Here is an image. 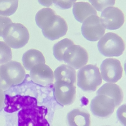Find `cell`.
<instances>
[{"mask_svg": "<svg viewBox=\"0 0 126 126\" xmlns=\"http://www.w3.org/2000/svg\"><path fill=\"white\" fill-rule=\"evenodd\" d=\"M41 29L45 37L54 41L66 35L68 30V25L63 17L56 14L50 17Z\"/></svg>", "mask_w": 126, "mask_h": 126, "instance_id": "8992f818", "label": "cell"}, {"mask_svg": "<svg viewBox=\"0 0 126 126\" xmlns=\"http://www.w3.org/2000/svg\"><path fill=\"white\" fill-rule=\"evenodd\" d=\"M0 75L10 87L22 83L26 76L23 67L19 62L10 61L0 66Z\"/></svg>", "mask_w": 126, "mask_h": 126, "instance_id": "5b68a950", "label": "cell"}, {"mask_svg": "<svg viewBox=\"0 0 126 126\" xmlns=\"http://www.w3.org/2000/svg\"><path fill=\"white\" fill-rule=\"evenodd\" d=\"M100 19L105 29L109 30H115L120 29L123 25L125 16L119 8L109 7L102 12Z\"/></svg>", "mask_w": 126, "mask_h": 126, "instance_id": "7c38bea8", "label": "cell"}, {"mask_svg": "<svg viewBox=\"0 0 126 126\" xmlns=\"http://www.w3.org/2000/svg\"><path fill=\"white\" fill-rule=\"evenodd\" d=\"M102 82L99 68L96 65L88 64L78 72L77 84L84 92H95Z\"/></svg>", "mask_w": 126, "mask_h": 126, "instance_id": "3957f363", "label": "cell"}, {"mask_svg": "<svg viewBox=\"0 0 126 126\" xmlns=\"http://www.w3.org/2000/svg\"><path fill=\"white\" fill-rule=\"evenodd\" d=\"M117 117L120 122L126 126V105H122L118 110L117 112Z\"/></svg>", "mask_w": 126, "mask_h": 126, "instance_id": "484cf974", "label": "cell"}, {"mask_svg": "<svg viewBox=\"0 0 126 126\" xmlns=\"http://www.w3.org/2000/svg\"><path fill=\"white\" fill-rule=\"evenodd\" d=\"M18 3V0H0V16L6 17L13 15Z\"/></svg>", "mask_w": 126, "mask_h": 126, "instance_id": "44dd1931", "label": "cell"}, {"mask_svg": "<svg viewBox=\"0 0 126 126\" xmlns=\"http://www.w3.org/2000/svg\"><path fill=\"white\" fill-rule=\"evenodd\" d=\"M97 11L102 12L106 8L115 4L116 0H89Z\"/></svg>", "mask_w": 126, "mask_h": 126, "instance_id": "cb8c5ba5", "label": "cell"}, {"mask_svg": "<svg viewBox=\"0 0 126 126\" xmlns=\"http://www.w3.org/2000/svg\"><path fill=\"white\" fill-rule=\"evenodd\" d=\"M2 37L10 47L18 49L27 44L30 35L28 30L23 24L12 23L4 29Z\"/></svg>", "mask_w": 126, "mask_h": 126, "instance_id": "7a4b0ae2", "label": "cell"}, {"mask_svg": "<svg viewBox=\"0 0 126 126\" xmlns=\"http://www.w3.org/2000/svg\"><path fill=\"white\" fill-rule=\"evenodd\" d=\"M72 13L75 19L78 22L84 21L91 15H97L94 7L88 2H78L74 4Z\"/></svg>", "mask_w": 126, "mask_h": 126, "instance_id": "e0dca14e", "label": "cell"}, {"mask_svg": "<svg viewBox=\"0 0 126 126\" xmlns=\"http://www.w3.org/2000/svg\"><path fill=\"white\" fill-rule=\"evenodd\" d=\"M81 33L87 40L97 41L104 35L106 29L97 15L91 16L83 22L81 26Z\"/></svg>", "mask_w": 126, "mask_h": 126, "instance_id": "ba28073f", "label": "cell"}, {"mask_svg": "<svg viewBox=\"0 0 126 126\" xmlns=\"http://www.w3.org/2000/svg\"><path fill=\"white\" fill-rule=\"evenodd\" d=\"M114 102L112 98L106 95H98L91 100L90 110L93 115L101 118L110 117L115 108Z\"/></svg>", "mask_w": 126, "mask_h": 126, "instance_id": "30bf717a", "label": "cell"}, {"mask_svg": "<svg viewBox=\"0 0 126 126\" xmlns=\"http://www.w3.org/2000/svg\"><path fill=\"white\" fill-rule=\"evenodd\" d=\"M23 65L27 70H30L36 64L45 63V58L40 51L31 49L27 51L23 55L22 58Z\"/></svg>", "mask_w": 126, "mask_h": 126, "instance_id": "d6986e66", "label": "cell"}, {"mask_svg": "<svg viewBox=\"0 0 126 126\" xmlns=\"http://www.w3.org/2000/svg\"><path fill=\"white\" fill-rule=\"evenodd\" d=\"M96 95H103L112 98L114 102L115 107L120 106L123 100V90L120 86L115 84H104L97 91Z\"/></svg>", "mask_w": 126, "mask_h": 126, "instance_id": "9a60e30c", "label": "cell"}, {"mask_svg": "<svg viewBox=\"0 0 126 126\" xmlns=\"http://www.w3.org/2000/svg\"><path fill=\"white\" fill-rule=\"evenodd\" d=\"M30 76L33 82L43 86H49L54 81L53 71L45 63L35 65L30 70Z\"/></svg>", "mask_w": 126, "mask_h": 126, "instance_id": "4fadbf2b", "label": "cell"}, {"mask_svg": "<svg viewBox=\"0 0 126 126\" xmlns=\"http://www.w3.org/2000/svg\"><path fill=\"white\" fill-rule=\"evenodd\" d=\"M35 98L29 95H17L10 96L5 95L4 110L6 112L12 113L21 109L34 100Z\"/></svg>", "mask_w": 126, "mask_h": 126, "instance_id": "5bb4252c", "label": "cell"}, {"mask_svg": "<svg viewBox=\"0 0 126 126\" xmlns=\"http://www.w3.org/2000/svg\"><path fill=\"white\" fill-rule=\"evenodd\" d=\"M76 87L70 83L56 81L54 85L55 99L61 106H69L74 102L76 97Z\"/></svg>", "mask_w": 126, "mask_h": 126, "instance_id": "52a82bcc", "label": "cell"}, {"mask_svg": "<svg viewBox=\"0 0 126 126\" xmlns=\"http://www.w3.org/2000/svg\"><path fill=\"white\" fill-rule=\"evenodd\" d=\"M12 23V21L9 18L0 16V37H2L3 32L6 27Z\"/></svg>", "mask_w": 126, "mask_h": 126, "instance_id": "4316f807", "label": "cell"}, {"mask_svg": "<svg viewBox=\"0 0 126 126\" xmlns=\"http://www.w3.org/2000/svg\"><path fill=\"white\" fill-rule=\"evenodd\" d=\"M77 0H53L55 6L62 10L70 9Z\"/></svg>", "mask_w": 126, "mask_h": 126, "instance_id": "d4e9b609", "label": "cell"}, {"mask_svg": "<svg viewBox=\"0 0 126 126\" xmlns=\"http://www.w3.org/2000/svg\"><path fill=\"white\" fill-rule=\"evenodd\" d=\"M38 3L42 6L46 7H49L52 4L53 0H37Z\"/></svg>", "mask_w": 126, "mask_h": 126, "instance_id": "f546056e", "label": "cell"}, {"mask_svg": "<svg viewBox=\"0 0 126 126\" xmlns=\"http://www.w3.org/2000/svg\"><path fill=\"white\" fill-rule=\"evenodd\" d=\"M69 126H90V116L87 111L74 109L68 113L67 116Z\"/></svg>", "mask_w": 126, "mask_h": 126, "instance_id": "2e32d148", "label": "cell"}, {"mask_svg": "<svg viewBox=\"0 0 126 126\" xmlns=\"http://www.w3.org/2000/svg\"><path fill=\"white\" fill-rule=\"evenodd\" d=\"M10 87L9 85H8L1 77L0 75V89L2 90H6L9 89Z\"/></svg>", "mask_w": 126, "mask_h": 126, "instance_id": "f1b7e54d", "label": "cell"}, {"mask_svg": "<svg viewBox=\"0 0 126 126\" xmlns=\"http://www.w3.org/2000/svg\"><path fill=\"white\" fill-rule=\"evenodd\" d=\"M12 53L10 47L3 41H0V64L11 61Z\"/></svg>", "mask_w": 126, "mask_h": 126, "instance_id": "603a6c76", "label": "cell"}, {"mask_svg": "<svg viewBox=\"0 0 126 126\" xmlns=\"http://www.w3.org/2000/svg\"><path fill=\"white\" fill-rule=\"evenodd\" d=\"M4 98L5 95L3 92V90L0 89V111H1L4 107Z\"/></svg>", "mask_w": 126, "mask_h": 126, "instance_id": "83f0119b", "label": "cell"}, {"mask_svg": "<svg viewBox=\"0 0 126 126\" xmlns=\"http://www.w3.org/2000/svg\"><path fill=\"white\" fill-rule=\"evenodd\" d=\"M102 78L105 81L115 83L120 80L123 73V68L119 60L114 58L104 60L100 66Z\"/></svg>", "mask_w": 126, "mask_h": 126, "instance_id": "8fae6325", "label": "cell"}, {"mask_svg": "<svg viewBox=\"0 0 126 126\" xmlns=\"http://www.w3.org/2000/svg\"><path fill=\"white\" fill-rule=\"evenodd\" d=\"M54 75L56 81H65L74 85L76 84V72L74 68L69 65H60L54 70Z\"/></svg>", "mask_w": 126, "mask_h": 126, "instance_id": "ac0fdd59", "label": "cell"}, {"mask_svg": "<svg viewBox=\"0 0 126 126\" xmlns=\"http://www.w3.org/2000/svg\"><path fill=\"white\" fill-rule=\"evenodd\" d=\"M55 15V12L50 8H43L40 10L36 15V24L41 29L44 24L52 16Z\"/></svg>", "mask_w": 126, "mask_h": 126, "instance_id": "7402d4cb", "label": "cell"}, {"mask_svg": "<svg viewBox=\"0 0 126 126\" xmlns=\"http://www.w3.org/2000/svg\"><path fill=\"white\" fill-rule=\"evenodd\" d=\"M89 58L88 52L84 48L74 44L66 50L63 61L74 69H78L87 64Z\"/></svg>", "mask_w": 126, "mask_h": 126, "instance_id": "9c48e42d", "label": "cell"}, {"mask_svg": "<svg viewBox=\"0 0 126 126\" xmlns=\"http://www.w3.org/2000/svg\"><path fill=\"white\" fill-rule=\"evenodd\" d=\"M74 42L69 38L61 40L54 45L53 47V54L54 57L58 61H63L64 54L66 50L72 45Z\"/></svg>", "mask_w": 126, "mask_h": 126, "instance_id": "ffe728a7", "label": "cell"}, {"mask_svg": "<svg viewBox=\"0 0 126 126\" xmlns=\"http://www.w3.org/2000/svg\"><path fill=\"white\" fill-rule=\"evenodd\" d=\"M98 48L102 55L106 57H119L123 54L125 44L123 38L113 32L106 33L98 41Z\"/></svg>", "mask_w": 126, "mask_h": 126, "instance_id": "277c9868", "label": "cell"}, {"mask_svg": "<svg viewBox=\"0 0 126 126\" xmlns=\"http://www.w3.org/2000/svg\"><path fill=\"white\" fill-rule=\"evenodd\" d=\"M47 113V108L38 106L36 98L18 112V126H50L46 119Z\"/></svg>", "mask_w": 126, "mask_h": 126, "instance_id": "6da1fadb", "label": "cell"}]
</instances>
